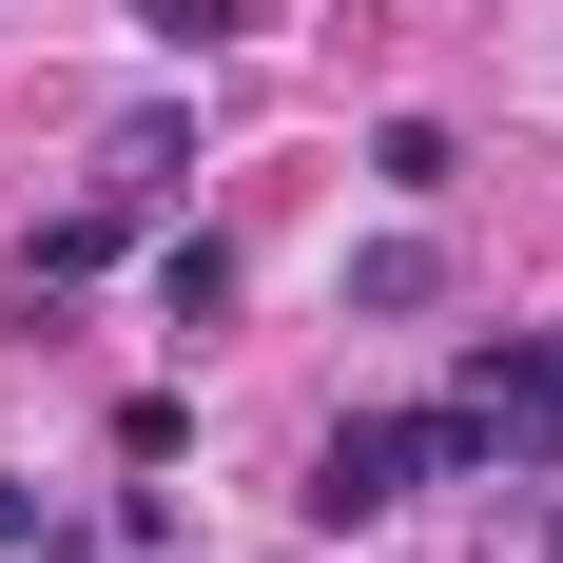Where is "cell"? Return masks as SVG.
Listing matches in <instances>:
<instances>
[{
    "mask_svg": "<svg viewBox=\"0 0 563 563\" xmlns=\"http://www.w3.org/2000/svg\"><path fill=\"white\" fill-rule=\"evenodd\" d=\"M408 486H428V408H350L331 448H311V525H331V544H369Z\"/></svg>",
    "mask_w": 563,
    "mask_h": 563,
    "instance_id": "1",
    "label": "cell"
},
{
    "mask_svg": "<svg viewBox=\"0 0 563 563\" xmlns=\"http://www.w3.org/2000/svg\"><path fill=\"white\" fill-rule=\"evenodd\" d=\"M78 273H117V195H78V214H40V253H20V311H40V291H78Z\"/></svg>",
    "mask_w": 563,
    "mask_h": 563,
    "instance_id": "2",
    "label": "cell"
},
{
    "mask_svg": "<svg viewBox=\"0 0 563 563\" xmlns=\"http://www.w3.org/2000/svg\"><path fill=\"white\" fill-rule=\"evenodd\" d=\"M428 291H448V253H428V233H369V253H350V311H369V331H389V311H428Z\"/></svg>",
    "mask_w": 563,
    "mask_h": 563,
    "instance_id": "3",
    "label": "cell"
},
{
    "mask_svg": "<svg viewBox=\"0 0 563 563\" xmlns=\"http://www.w3.org/2000/svg\"><path fill=\"white\" fill-rule=\"evenodd\" d=\"M369 175H389L408 214H428V195H448V175H466V136H448V117H389V136H369Z\"/></svg>",
    "mask_w": 563,
    "mask_h": 563,
    "instance_id": "4",
    "label": "cell"
},
{
    "mask_svg": "<svg viewBox=\"0 0 563 563\" xmlns=\"http://www.w3.org/2000/svg\"><path fill=\"white\" fill-rule=\"evenodd\" d=\"M156 311H175V331H214V311H233V253H214V233H175V253H156Z\"/></svg>",
    "mask_w": 563,
    "mask_h": 563,
    "instance_id": "5",
    "label": "cell"
},
{
    "mask_svg": "<svg viewBox=\"0 0 563 563\" xmlns=\"http://www.w3.org/2000/svg\"><path fill=\"white\" fill-rule=\"evenodd\" d=\"M233 20H253V0H136V40H175V58H214Z\"/></svg>",
    "mask_w": 563,
    "mask_h": 563,
    "instance_id": "6",
    "label": "cell"
},
{
    "mask_svg": "<svg viewBox=\"0 0 563 563\" xmlns=\"http://www.w3.org/2000/svg\"><path fill=\"white\" fill-rule=\"evenodd\" d=\"M544 544H563V506H544Z\"/></svg>",
    "mask_w": 563,
    "mask_h": 563,
    "instance_id": "7",
    "label": "cell"
}]
</instances>
